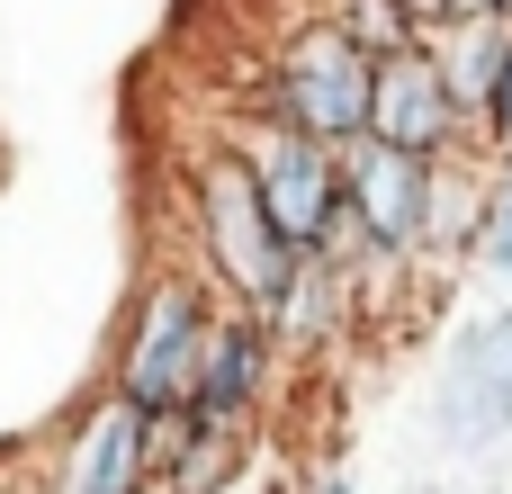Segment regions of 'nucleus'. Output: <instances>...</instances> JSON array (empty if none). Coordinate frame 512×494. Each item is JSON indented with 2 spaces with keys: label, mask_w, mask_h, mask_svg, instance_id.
<instances>
[{
  "label": "nucleus",
  "mask_w": 512,
  "mask_h": 494,
  "mask_svg": "<svg viewBox=\"0 0 512 494\" xmlns=\"http://www.w3.org/2000/svg\"><path fill=\"white\" fill-rule=\"evenodd\" d=\"M180 207H189V270L225 297V306H243V315H279V297L297 288V252H288V234L270 225V207H261V189H252V162H243V144L225 135V144H207L198 162H189V180H180Z\"/></svg>",
  "instance_id": "obj_1"
},
{
  "label": "nucleus",
  "mask_w": 512,
  "mask_h": 494,
  "mask_svg": "<svg viewBox=\"0 0 512 494\" xmlns=\"http://www.w3.org/2000/svg\"><path fill=\"white\" fill-rule=\"evenodd\" d=\"M216 306H225V297H216L198 270H153V279L135 288L126 333H117V351H108V396H117V405H135L153 432H171V423H180Z\"/></svg>",
  "instance_id": "obj_2"
},
{
  "label": "nucleus",
  "mask_w": 512,
  "mask_h": 494,
  "mask_svg": "<svg viewBox=\"0 0 512 494\" xmlns=\"http://www.w3.org/2000/svg\"><path fill=\"white\" fill-rule=\"evenodd\" d=\"M261 126H288V135L351 153L369 135V54L333 18H297L261 63Z\"/></svg>",
  "instance_id": "obj_3"
},
{
  "label": "nucleus",
  "mask_w": 512,
  "mask_h": 494,
  "mask_svg": "<svg viewBox=\"0 0 512 494\" xmlns=\"http://www.w3.org/2000/svg\"><path fill=\"white\" fill-rule=\"evenodd\" d=\"M342 216H351V261L360 270H405L432 252V225H441V162L423 153H396V144H351L342 153Z\"/></svg>",
  "instance_id": "obj_4"
},
{
  "label": "nucleus",
  "mask_w": 512,
  "mask_h": 494,
  "mask_svg": "<svg viewBox=\"0 0 512 494\" xmlns=\"http://www.w3.org/2000/svg\"><path fill=\"white\" fill-rule=\"evenodd\" d=\"M432 441H441V459H495L512 441V297L441 342Z\"/></svg>",
  "instance_id": "obj_5"
},
{
  "label": "nucleus",
  "mask_w": 512,
  "mask_h": 494,
  "mask_svg": "<svg viewBox=\"0 0 512 494\" xmlns=\"http://www.w3.org/2000/svg\"><path fill=\"white\" fill-rule=\"evenodd\" d=\"M243 162H252V189L270 207V225L288 234L297 261H333L351 243V216H342V153L315 144V135H288V126H252L234 135Z\"/></svg>",
  "instance_id": "obj_6"
},
{
  "label": "nucleus",
  "mask_w": 512,
  "mask_h": 494,
  "mask_svg": "<svg viewBox=\"0 0 512 494\" xmlns=\"http://www.w3.org/2000/svg\"><path fill=\"white\" fill-rule=\"evenodd\" d=\"M270 378H279L270 324L243 315V306H216L207 351H198V378H189V405H180V423L162 441H243L252 414H261V396H270Z\"/></svg>",
  "instance_id": "obj_7"
},
{
  "label": "nucleus",
  "mask_w": 512,
  "mask_h": 494,
  "mask_svg": "<svg viewBox=\"0 0 512 494\" xmlns=\"http://www.w3.org/2000/svg\"><path fill=\"white\" fill-rule=\"evenodd\" d=\"M369 144H396V153H423V162L477 153L468 144V108L450 99L432 36H414V45H396V54L369 63Z\"/></svg>",
  "instance_id": "obj_8"
},
{
  "label": "nucleus",
  "mask_w": 512,
  "mask_h": 494,
  "mask_svg": "<svg viewBox=\"0 0 512 494\" xmlns=\"http://www.w3.org/2000/svg\"><path fill=\"white\" fill-rule=\"evenodd\" d=\"M45 494H162V432L135 405L99 396L63 432V450L45 468Z\"/></svg>",
  "instance_id": "obj_9"
},
{
  "label": "nucleus",
  "mask_w": 512,
  "mask_h": 494,
  "mask_svg": "<svg viewBox=\"0 0 512 494\" xmlns=\"http://www.w3.org/2000/svg\"><path fill=\"white\" fill-rule=\"evenodd\" d=\"M423 36H432V54H441L450 99L477 117V99L495 90V72H504V54H512V18L504 9H459V18H441V27H423Z\"/></svg>",
  "instance_id": "obj_10"
},
{
  "label": "nucleus",
  "mask_w": 512,
  "mask_h": 494,
  "mask_svg": "<svg viewBox=\"0 0 512 494\" xmlns=\"http://www.w3.org/2000/svg\"><path fill=\"white\" fill-rule=\"evenodd\" d=\"M468 270L512 288V162H495V180H486V207H477V234H468Z\"/></svg>",
  "instance_id": "obj_11"
},
{
  "label": "nucleus",
  "mask_w": 512,
  "mask_h": 494,
  "mask_svg": "<svg viewBox=\"0 0 512 494\" xmlns=\"http://www.w3.org/2000/svg\"><path fill=\"white\" fill-rule=\"evenodd\" d=\"M324 18H333V27H342V36H351V45H360V54H369V63H378V54H396V45H414V36H423V18H414V9H405V0H333V9H324Z\"/></svg>",
  "instance_id": "obj_12"
},
{
  "label": "nucleus",
  "mask_w": 512,
  "mask_h": 494,
  "mask_svg": "<svg viewBox=\"0 0 512 494\" xmlns=\"http://www.w3.org/2000/svg\"><path fill=\"white\" fill-rule=\"evenodd\" d=\"M468 144L486 162H512V54H504V72H495V90L477 99V117H468Z\"/></svg>",
  "instance_id": "obj_13"
},
{
  "label": "nucleus",
  "mask_w": 512,
  "mask_h": 494,
  "mask_svg": "<svg viewBox=\"0 0 512 494\" xmlns=\"http://www.w3.org/2000/svg\"><path fill=\"white\" fill-rule=\"evenodd\" d=\"M306 494H360V486H351V477H315Z\"/></svg>",
  "instance_id": "obj_14"
},
{
  "label": "nucleus",
  "mask_w": 512,
  "mask_h": 494,
  "mask_svg": "<svg viewBox=\"0 0 512 494\" xmlns=\"http://www.w3.org/2000/svg\"><path fill=\"white\" fill-rule=\"evenodd\" d=\"M225 494H270V486H261V477H234V486H225Z\"/></svg>",
  "instance_id": "obj_15"
},
{
  "label": "nucleus",
  "mask_w": 512,
  "mask_h": 494,
  "mask_svg": "<svg viewBox=\"0 0 512 494\" xmlns=\"http://www.w3.org/2000/svg\"><path fill=\"white\" fill-rule=\"evenodd\" d=\"M423 494H450V486H423Z\"/></svg>",
  "instance_id": "obj_16"
}]
</instances>
